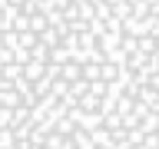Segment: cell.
Here are the masks:
<instances>
[{
  "label": "cell",
  "instance_id": "6da1fadb",
  "mask_svg": "<svg viewBox=\"0 0 159 149\" xmlns=\"http://www.w3.org/2000/svg\"><path fill=\"white\" fill-rule=\"evenodd\" d=\"M0 149H159V0H0Z\"/></svg>",
  "mask_w": 159,
  "mask_h": 149
}]
</instances>
